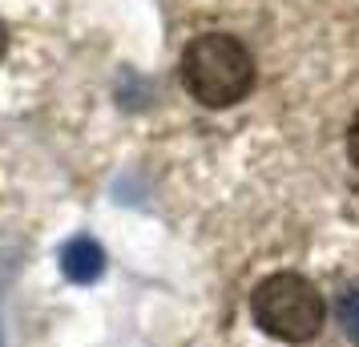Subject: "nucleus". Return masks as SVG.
<instances>
[{
  "mask_svg": "<svg viewBox=\"0 0 359 347\" xmlns=\"http://www.w3.org/2000/svg\"><path fill=\"white\" fill-rule=\"evenodd\" d=\"M182 85L198 105L230 109L255 89V57L238 36H194L182 53Z\"/></svg>",
  "mask_w": 359,
  "mask_h": 347,
  "instance_id": "1",
  "label": "nucleus"
},
{
  "mask_svg": "<svg viewBox=\"0 0 359 347\" xmlns=\"http://www.w3.org/2000/svg\"><path fill=\"white\" fill-rule=\"evenodd\" d=\"M250 311H255V323L283 343H307L311 335H319L327 319L323 295L315 291V283L291 271L266 275L250 295Z\"/></svg>",
  "mask_w": 359,
  "mask_h": 347,
  "instance_id": "2",
  "label": "nucleus"
},
{
  "mask_svg": "<svg viewBox=\"0 0 359 347\" xmlns=\"http://www.w3.org/2000/svg\"><path fill=\"white\" fill-rule=\"evenodd\" d=\"M61 271L73 283H97L101 271H105V250L89 234H77V238H69L61 247Z\"/></svg>",
  "mask_w": 359,
  "mask_h": 347,
  "instance_id": "3",
  "label": "nucleus"
},
{
  "mask_svg": "<svg viewBox=\"0 0 359 347\" xmlns=\"http://www.w3.org/2000/svg\"><path fill=\"white\" fill-rule=\"evenodd\" d=\"M339 327H343V335L359 347V287L339 299Z\"/></svg>",
  "mask_w": 359,
  "mask_h": 347,
  "instance_id": "4",
  "label": "nucleus"
},
{
  "mask_svg": "<svg viewBox=\"0 0 359 347\" xmlns=\"http://www.w3.org/2000/svg\"><path fill=\"white\" fill-rule=\"evenodd\" d=\"M347 158H351V165L359 170V114H355V121H351V130H347Z\"/></svg>",
  "mask_w": 359,
  "mask_h": 347,
  "instance_id": "5",
  "label": "nucleus"
},
{
  "mask_svg": "<svg viewBox=\"0 0 359 347\" xmlns=\"http://www.w3.org/2000/svg\"><path fill=\"white\" fill-rule=\"evenodd\" d=\"M4 53H8V25L0 20V61H4Z\"/></svg>",
  "mask_w": 359,
  "mask_h": 347,
  "instance_id": "6",
  "label": "nucleus"
},
{
  "mask_svg": "<svg viewBox=\"0 0 359 347\" xmlns=\"http://www.w3.org/2000/svg\"><path fill=\"white\" fill-rule=\"evenodd\" d=\"M0 347H4V343H0Z\"/></svg>",
  "mask_w": 359,
  "mask_h": 347,
  "instance_id": "7",
  "label": "nucleus"
}]
</instances>
